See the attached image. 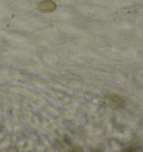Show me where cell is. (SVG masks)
<instances>
[{
	"mask_svg": "<svg viewBox=\"0 0 143 152\" xmlns=\"http://www.w3.org/2000/svg\"><path fill=\"white\" fill-rule=\"evenodd\" d=\"M57 5L52 0H44L38 5V10L40 12H52L56 10Z\"/></svg>",
	"mask_w": 143,
	"mask_h": 152,
	"instance_id": "1",
	"label": "cell"
}]
</instances>
